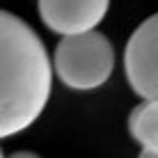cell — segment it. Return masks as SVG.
<instances>
[{"label":"cell","mask_w":158,"mask_h":158,"mask_svg":"<svg viewBox=\"0 0 158 158\" xmlns=\"http://www.w3.org/2000/svg\"><path fill=\"white\" fill-rule=\"evenodd\" d=\"M0 158H5V156H2V151H0Z\"/></svg>","instance_id":"obj_8"},{"label":"cell","mask_w":158,"mask_h":158,"mask_svg":"<svg viewBox=\"0 0 158 158\" xmlns=\"http://www.w3.org/2000/svg\"><path fill=\"white\" fill-rule=\"evenodd\" d=\"M57 78L67 87L89 92L108 83L115 69V48L96 30L62 37L53 55Z\"/></svg>","instance_id":"obj_2"},{"label":"cell","mask_w":158,"mask_h":158,"mask_svg":"<svg viewBox=\"0 0 158 158\" xmlns=\"http://www.w3.org/2000/svg\"><path fill=\"white\" fill-rule=\"evenodd\" d=\"M138 158H158V151H149V149H142V154Z\"/></svg>","instance_id":"obj_7"},{"label":"cell","mask_w":158,"mask_h":158,"mask_svg":"<svg viewBox=\"0 0 158 158\" xmlns=\"http://www.w3.org/2000/svg\"><path fill=\"white\" fill-rule=\"evenodd\" d=\"M110 0H39V16L48 30L62 37L96 30Z\"/></svg>","instance_id":"obj_4"},{"label":"cell","mask_w":158,"mask_h":158,"mask_svg":"<svg viewBox=\"0 0 158 158\" xmlns=\"http://www.w3.org/2000/svg\"><path fill=\"white\" fill-rule=\"evenodd\" d=\"M53 64L35 30L0 9V140L37 122L51 96Z\"/></svg>","instance_id":"obj_1"},{"label":"cell","mask_w":158,"mask_h":158,"mask_svg":"<svg viewBox=\"0 0 158 158\" xmlns=\"http://www.w3.org/2000/svg\"><path fill=\"white\" fill-rule=\"evenodd\" d=\"M9 158H39V156L32 154V151H16V154H12Z\"/></svg>","instance_id":"obj_6"},{"label":"cell","mask_w":158,"mask_h":158,"mask_svg":"<svg viewBox=\"0 0 158 158\" xmlns=\"http://www.w3.org/2000/svg\"><path fill=\"white\" fill-rule=\"evenodd\" d=\"M128 131L142 149L158 151V99H149L133 108L128 117Z\"/></svg>","instance_id":"obj_5"},{"label":"cell","mask_w":158,"mask_h":158,"mask_svg":"<svg viewBox=\"0 0 158 158\" xmlns=\"http://www.w3.org/2000/svg\"><path fill=\"white\" fill-rule=\"evenodd\" d=\"M128 85L144 101L158 99V14L149 16L131 35L124 53Z\"/></svg>","instance_id":"obj_3"}]
</instances>
